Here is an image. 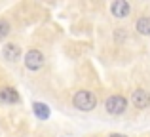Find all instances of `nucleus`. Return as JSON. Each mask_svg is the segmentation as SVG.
I'll use <instances>...</instances> for the list:
<instances>
[{"instance_id":"nucleus-1","label":"nucleus","mask_w":150,"mask_h":137,"mask_svg":"<svg viewBox=\"0 0 150 137\" xmlns=\"http://www.w3.org/2000/svg\"><path fill=\"white\" fill-rule=\"evenodd\" d=\"M95 105H97V97L88 89H80L74 95V107L80 109V111H93Z\"/></svg>"},{"instance_id":"nucleus-2","label":"nucleus","mask_w":150,"mask_h":137,"mask_svg":"<svg viewBox=\"0 0 150 137\" xmlns=\"http://www.w3.org/2000/svg\"><path fill=\"white\" fill-rule=\"evenodd\" d=\"M105 107H106V111H108L110 114L118 116V114H124V112H125V109H127V101H125L124 95H110L108 99H106Z\"/></svg>"},{"instance_id":"nucleus-3","label":"nucleus","mask_w":150,"mask_h":137,"mask_svg":"<svg viewBox=\"0 0 150 137\" xmlns=\"http://www.w3.org/2000/svg\"><path fill=\"white\" fill-rule=\"evenodd\" d=\"M42 65H44V55H42L38 50H30V52H27V55H25V67L27 69L38 70V69H42Z\"/></svg>"},{"instance_id":"nucleus-4","label":"nucleus","mask_w":150,"mask_h":137,"mask_svg":"<svg viewBox=\"0 0 150 137\" xmlns=\"http://www.w3.org/2000/svg\"><path fill=\"white\" fill-rule=\"evenodd\" d=\"M131 101H133V105H135L137 109H146L150 105V95H148V92H144V89H135L133 95H131Z\"/></svg>"},{"instance_id":"nucleus-5","label":"nucleus","mask_w":150,"mask_h":137,"mask_svg":"<svg viewBox=\"0 0 150 137\" xmlns=\"http://www.w3.org/2000/svg\"><path fill=\"white\" fill-rule=\"evenodd\" d=\"M110 10H112V15L114 17H127L129 11H131V6H129L127 2H124V0H118V2H114L112 6H110Z\"/></svg>"},{"instance_id":"nucleus-6","label":"nucleus","mask_w":150,"mask_h":137,"mask_svg":"<svg viewBox=\"0 0 150 137\" xmlns=\"http://www.w3.org/2000/svg\"><path fill=\"white\" fill-rule=\"evenodd\" d=\"M0 101L2 103H17L19 95L13 88H2L0 89Z\"/></svg>"},{"instance_id":"nucleus-7","label":"nucleus","mask_w":150,"mask_h":137,"mask_svg":"<svg viewBox=\"0 0 150 137\" xmlns=\"http://www.w3.org/2000/svg\"><path fill=\"white\" fill-rule=\"evenodd\" d=\"M2 53H4V57H6L8 61H17L19 55H21V50H19L17 44H6Z\"/></svg>"},{"instance_id":"nucleus-8","label":"nucleus","mask_w":150,"mask_h":137,"mask_svg":"<svg viewBox=\"0 0 150 137\" xmlns=\"http://www.w3.org/2000/svg\"><path fill=\"white\" fill-rule=\"evenodd\" d=\"M137 31L144 36H150V17H139L137 21Z\"/></svg>"},{"instance_id":"nucleus-9","label":"nucleus","mask_w":150,"mask_h":137,"mask_svg":"<svg viewBox=\"0 0 150 137\" xmlns=\"http://www.w3.org/2000/svg\"><path fill=\"white\" fill-rule=\"evenodd\" d=\"M33 107H34V112H36L38 118L46 120V118L50 116V111H48V107H46V105H42V103H34Z\"/></svg>"},{"instance_id":"nucleus-10","label":"nucleus","mask_w":150,"mask_h":137,"mask_svg":"<svg viewBox=\"0 0 150 137\" xmlns=\"http://www.w3.org/2000/svg\"><path fill=\"white\" fill-rule=\"evenodd\" d=\"M8 33H10V23L4 21V19H0V38H6Z\"/></svg>"},{"instance_id":"nucleus-11","label":"nucleus","mask_w":150,"mask_h":137,"mask_svg":"<svg viewBox=\"0 0 150 137\" xmlns=\"http://www.w3.org/2000/svg\"><path fill=\"white\" fill-rule=\"evenodd\" d=\"M110 137H127V135H124V133H112Z\"/></svg>"}]
</instances>
